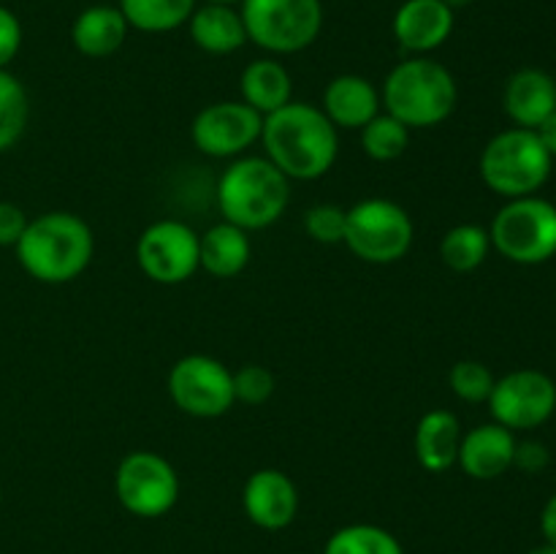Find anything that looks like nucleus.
Here are the masks:
<instances>
[{
	"label": "nucleus",
	"instance_id": "f257e3e1",
	"mask_svg": "<svg viewBox=\"0 0 556 554\" xmlns=\"http://www.w3.org/2000/svg\"><path fill=\"white\" fill-rule=\"evenodd\" d=\"M264 155L288 179L313 182L334 168L340 155V130L309 101H291L266 114L261 128Z\"/></svg>",
	"mask_w": 556,
	"mask_h": 554
},
{
	"label": "nucleus",
	"instance_id": "f03ea898",
	"mask_svg": "<svg viewBox=\"0 0 556 554\" xmlns=\"http://www.w3.org/2000/svg\"><path fill=\"white\" fill-rule=\"evenodd\" d=\"M14 250L20 266L33 280L63 286L85 275L96 255V237L79 215L52 210L27 223Z\"/></svg>",
	"mask_w": 556,
	"mask_h": 554
},
{
	"label": "nucleus",
	"instance_id": "7ed1b4c3",
	"mask_svg": "<svg viewBox=\"0 0 556 554\" xmlns=\"http://www.w3.org/2000/svg\"><path fill=\"white\" fill-rule=\"evenodd\" d=\"M215 201L223 221L253 234L275 226L286 215L291 179L266 155H239L223 168Z\"/></svg>",
	"mask_w": 556,
	"mask_h": 554
},
{
	"label": "nucleus",
	"instance_id": "20e7f679",
	"mask_svg": "<svg viewBox=\"0 0 556 554\" xmlns=\"http://www.w3.org/2000/svg\"><path fill=\"white\" fill-rule=\"evenodd\" d=\"M383 112L400 119L410 130L443 125L459 103L454 74L429 54L405 58L396 63L380 87Z\"/></svg>",
	"mask_w": 556,
	"mask_h": 554
},
{
	"label": "nucleus",
	"instance_id": "39448f33",
	"mask_svg": "<svg viewBox=\"0 0 556 554\" xmlns=\"http://www.w3.org/2000/svg\"><path fill=\"white\" fill-rule=\"evenodd\" d=\"M554 158L530 128H508L492 136L481 152V179L503 199L535 196L552 177Z\"/></svg>",
	"mask_w": 556,
	"mask_h": 554
},
{
	"label": "nucleus",
	"instance_id": "423d86ee",
	"mask_svg": "<svg viewBox=\"0 0 556 554\" xmlns=\"http://www.w3.org/2000/svg\"><path fill=\"white\" fill-rule=\"evenodd\" d=\"M413 239H416V226L410 212L400 201L369 196L348 206L342 244L364 264H396L410 253Z\"/></svg>",
	"mask_w": 556,
	"mask_h": 554
},
{
	"label": "nucleus",
	"instance_id": "0eeeda50",
	"mask_svg": "<svg viewBox=\"0 0 556 554\" xmlns=\"http://www.w3.org/2000/svg\"><path fill=\"white\" fill-rule=\"evenodd\" d=\"M239 14L248 41L275 58L304 52L324 30L320 0H242Z\"/></svg>",
	"mask_w": 556,
	"mask_h": 554
},
{
	"label": "nucleus",
	"instance_id": "6e6552de",
	"mask_svg": "<svg viewBox=\"0 0 556 554\" xmlns=\"http://www.w3.org/2000/svg\"><path fill=\"white\" fill-rule=\"evenodd\" d=\"M489 239L514 264H546L556 255V204L538 193L508 199L489 226Z\"/></svg>",
	"mask_w": 556,
	"mask_h": 554
},
{
	"label": "nucleus",
	"instance_id": "1a4fd4ad",
	"mask_svg": "<svg viewBox=\"0 0 556 554\" xmlns=\"http://www.w3.org/2000/svg\"><path fill=\"white\" fill-rule=\"evenodd\" d=\"M114 494L128 514L157 519L177 505L179 476L157 451H130L114 470Z\"/></svg>",
	"mask_w": 556,
	"mask_h": 554
},
{
	"label": "nucleus",
	"instance_id": "9d476101",
	"mask_svg": "<svg viewBox=\"0 0 556 554\" xmlns=\"http://www.w3.org/2000/svg\"><path fill=\"white\" fill-rule=\"evenodd\" d=\"M174 405L193 418H220L237 405L233 373L215 356L188 353L177 358L166 378Z\"/></svg>",
	"mask_w": 556,
	"mask_h": 554
},
{
	"label": "nucleus",
	"instance_id": "9b49d317",
	"mask_svg": "<svg viewBox=\"0 0 556 554\" xmlns=\"http://www.w3.org/2000/svg\"><path fill=\"white\" fill-rule=\"evenodd\" d=\"M136 264L157 286H182L201 269L199 234L182 221H155L136 239Z\"/></svg>",
	"mask_w": 556,
	"mask_h": 554
},
{
	"label": "nucleus",
	"instance_id": "f8f14e48",
	"mask_svg": "<svg viewBox=\"0 0 556 554\" xmlns=\"http://www.w3.org/2000/svg\"><path fill=\"white\" fill-rule=\"evenodd\" d=\"M261 128H264V117L242 98L215 101L193 117L190 139L201 155L233 161L239 155H248L250 147L261 141Z\"/></svg>",
	"mask_w": 556,
	"mask_h": 554
},
{
	"label": "nucleus",
	"instance_id": "ddd939ff",
	"mask_svg": "<svg viewBox=\"0 0 556 554\" xmlns=\"http://www.w3.org/2000/svg\"><path fill=\"white\" fill-rule=\"evenodd\" d=\"M492 418L510 432L535 429L556 411V383L541 369H514L494 380L486 400Z\"/></svg>",
	"mask_w": 556,
	"mask_h": 554
},
{
	"label": "nucleus",
	"instance_id": "4468645a",
	"mask_svg": "<svg viewBox=\"0 0 556 554\" xmlns=\"http://www.w3.org/2000/svg\"><path fill=\"white\" fill-rule=\"evenodd\" d=\"M242 508L261 530H286L299 514L296 483L277 467H261L244 481Z\"/></svg>",
	"mask_w": 556,
	"mask_h": 554
},
{
	"label": "nucleus",
	"instance_id": "2eb2a0df",
	"mask_svg": "<svg viewBox=\"0 0 556 554\" xmlns=\"http://www.w3.org/2000/svg\"><path fill=\"white\" fill-rule=\"evenodd\" d=\"M454 22V11L443 0H405L396 9L391 30L407 58H421L448 41Z\"/></svg>",
	"mask_w": 556,
	"mask_h": 554
},
{
	"label": "nucleus",
	"instance_id": "dca6fc26",
	"mask_svg": "<svg viewBox=\"0 0 556 554\" xmlns=\"http://www.w3.org/2000/svg\"><path fill=\"white\" fill-rule=\"evenodd\" d=\"M516 435L503 424H481L462 435L456 465L476 481H494L514 467Z\"/></svg>",
	"mask_w": 556,
	"mask_h": 554
},
{
	"label": "nucleus",
	"instance_id": "f3484780",
	"mask_svg": "<svg viewBox=\"0 0 556 554\" xmlns=\"http://www.w3.org/2000/svg\"><path fill=\"white\" fill-rule=\"evenodd\" d=\"M320 112L337 130H362L375 114L383 112L380 90L362 74H340L329 79Z\"/></svg>",
	"mask_w": 556,
	"mask_h": 554
},
{
	"label": "nucleus",
	"instance_id": "a211bd4d",
	"mask_svg": "<svg viewBox=\"0 0 556 554\" xmlns=\"http://www.w3.org/2000/svg\"><path fill=\"white\" fill-rule=\"evenodd\" d=\"M505 114L516 128L535 130L548 114L556 112V81L541 68H521L505 81L503 92Z\"/></svg>",
	"mask_w": 556,
	"mask_h": 554
},
{
	"label": "nucleus",
	"instance_id": "6ab92c4d",
	"mask_svg": "<svg viewBox=\"0 0 556 554\" xmlns=\"http://www.w3.org/2000/svg\"><path fill=\"white\" fill-rule=\"evenodd\" d=\"M462 435L465 432H462L459 418L445 407L424 413L416 424V435H413L418 465L429 473L451 470L459 459Z\"/></svg>",
	"mask_w": 556,
	"mask_h": 554
},
{
	"label": "nucleus",
	"instance_id": "aec40b11",
	"mask_svg": "<svg viewBox=\"0 0 556 554\" xmlns=\"http://www.w3.org/2000/svg\"><path fill=\"white\" fill-rule=\"evenodd\" d=\"M128 30L130 25L117 5H90L76 14L71 25V43L85 58L103 60L123 49Z\"/></svg>",
	"mask_w": 556,
	"mask_h": 554
},
{
	"label": "nucleus",
	"instance_id": "412c9836",
	"mask_svg": "<svg viewBox=\"0 0 556 554\" xmlns=\"http://www.w3.org/2000/svg\"><path fill=\"white\" fill-rule=\"evenodd\" d=\"M190 38L206 54H233L248 43V30L239 9L223 3L195 5L188 20Z\"/></svg>",
	"mask_w": 556,
	"mask_h": 554
},
{
	"label": "nucleus",
	"instance_id": "4be33fe9",
	"mask_svg": "<svg viewBox=\"0 0 556 554\" xmlns=\"http://www.w3.org/2000/svg\"><path fill=\"white\" fill-rule=\"evenodd\" d=\"M250 259H253V242H250V234L239 226L220 221L206 228L204 234H199L201 269L217 280L242 275Z\"/></svg>",
	"mask_w": 556,
	"mask_h": 554
},
{
	"label": "nucleus",
	"instance_id": "5701e85b",
	"mask_svg": "<svg viewBox=\"0 0 556 554\" xmlns=\"http://www.w3.org/2000/svg\"><path fill=\"white\" fill-rule=\"evenodd\" d=\"M239 92L248 106L266 117L293 101V79L280 60L261 58L244 65L242 76H239Z\"/></svg>",
	"mask_w": 556,
	"mask_h": 554
},
{
	"label": "nucleus",
	"instance_id": "b1692460",
	"mask_svg": "<svg viewBox=\"0 0 556 554\" xmlns=\"http://www.w3.org/2000/svg\"><path fill=\"white\" fill-rule=\"evenodd\" d=\"M125 22L141 33H172L188 25L195 0H117Z\"/></svg>",
	"mask_w": 556,
	"mask_h": 554
},
{
	"label": "nucleus",
	"instance_id": "393cba45",
	"mask_svg": "<svg viewBox=\"0 0 556 554\" xmlns=\"http://www.w3.org/2000/svg\"><path fill=\"white\" fill-rule=\"evenodd\" d=\"M489 250H492L489 228L478 223H459L440 239V261L459 275L476 272L489 259Z\"/></svg>",
	"mask_w": 556,
	"mask_h": 554
},
{
	"label": "nucleus",
	"instance_id": "a878e982",
	"mask_svg": "<svg viewBox=\"0 0 556 554\" xmlns=\"http://www.w3.org/2000/svg\"><path fill=\"white\" fill-rule=\"evenodd\" d=\"M358 139H362L364 155L372 158L375 163H391L400 161L410 147V128L391 117L389 112H380L358 130Z\"/></svg>",
	"mask_w": 556,
	"mask_h": 554
},
{
	"label": "nucleus",
	"instance_id": "bb28decb",
	"mask_svg": "<svg viewBox=\"0 0 556 554\" xmlns=\"http://www.w3.org/2000/svg\"><path fill=\"white\" fill-rule=\"evenodd\" d=\"M30 119V98L25 85L11 74L0 71V152H9L25 136Z\"/></svg>",
	"mask_w": 556,
	"mask_h": 554
},
{
	"label": "nucleus",
	"instance_id": "cd10ccee",
	"mask_svg": "<svg viewBox=\"0 0 556 554\" xmlns=\"http://www.w3.org/2000/svg\"><path fill=\"white\" fill-rule=\"evenodd\" d=\"M324 554H405V549L386 527L348 525L326 541Z\"/></svg>",
	"mask_w": 556,
	"mask_h": 554
},
{
	"label": "nucleus",
	"instance_id": "c85d7f7f",
	"mask_svg": "<svg viewBox=\"0 0 556 554\" xmlns=\"http://www.w3.org/2000/svg\"><path fill=\"white\" fill-rule=\"evenodd\" d=\"M494 375L492 369L483 362H476V358H462L451 367L448 373V386L462 402H470V405H478V402H486L489 394L494 389Z\"/></svg>",
	"mask_w": 556,
	"mask_h": 554
},
{
	"label": "nucleus",
	"instance_id": "c756f323",
	"mask_svg": "<svg viewBox=\"0 0 556 554\" xmlns=\"http://www.w3.org/2000/svg\"><path fill=\"white\" fill-rule=\"evenodd\" d=\"M345 215L348 210L340 204H313L304 212V231L318 244H342L345 239Z\"/></svg>",
	"mask_w": 556,
	"mask_h": 554
},
{
	"label": "nucleus",
	"instance_id": "7c9ffc66",
	"mask_svg": "<svg viewBox=\"0 0 556 554\" xmlns=\"http://www.w3.org/2000/svg\"><path fill=\"white\" fill-rule=\"evenodd\" d=\"M277 389V378L264 364H242L233 369V396L244 405H264Z\"/></svg>",
	"mask_w": 556,
	"mask_h": 554
},
{
	"label": "nucleus",
	"instance_id": "2f4dec72",
	"mask_svg": "<svg viewBox=\"0 0 556 554\" xmlns=\"http://www.w3.org/2000/svg\"><path fill=\"white\" fill-rule=\"evenodd\" d=\"M22 49V22L11 9L0 5V71L11 65V60Z\"/></svg>",
	"mask_w": 556,
	"mask_h": 554
},
{
	"label": "nucleus",
	"instance_id": "473e14b6",
	"mask_svg": "<svg viewBox=\"0 0 556 554\" xmlns=\"http://www.w3.org/2000/svg\"><path fill=\"white\" fill-rule=\"evenodd\" d=\"M30 217L14 201H0V248H16Z\"/></svg>",
	"mask_w": 556,
	"mask_h": 554
},
{
	"label": "nucleus",
	"instance_id": "72a5a7b5",
	"mask_svg": "<svg viewBox=\"0 0 556 554\" xmlns=\"http://www.w3.org/2000/svg\"><path fill=\"white\" fill-rule=\"evenodd\" d=\"M552 462V454H548L546 445L541 440H516L514 451V467H519L521 473H541L546 470V465Z\"/></svg>",
	"mask_w": 556,
	"mask_h": 554
},
{
	"label": "nucleus",
	"instance_id": "f704fd0d",
	"mask_svg": "<svg viewBox=\"0 0 556 554\" xmlns=\"http://www.w3.org/2000/svg\"><path fill=\"white\" fill-rule=\"evenodd\" d=\"M535 134H538V139L543 141V147L548 150V155L556 158V112L548 114V117L538 125Z\"/></svg>",
	"mask_w": 556,
	"mask_h": 554
},
{
	"label": "nucleus",
	"instance_id": "c9c22d12",
	"mask_svg": "<svg viewBox=\"0 0 556 554\" xmlns=\"http://www.w3.org/2000/svg\"><path fill=\"white\" fill-rule=\"evenodd\" d=\"M541 532L546 538V543H554L556 546V494L546 503L541 514Z\"/></svg>",
	"mask_w": 556,
	"mask_h": 554
},
{
	"label": "nucleus",
	"instance_id": "e433bc0d",
	"mask_svg": "<svg viewBox=\"0 0 556 554\" xmlns=\"http://www.w3.org/2000/svg\"><path fill=\"white\" fill-rule=\"evenodd\" d=\"M530 554H556V546H554V543H541V546L532 549Z\"/></svg>",
	"mask_w": 556,
	"mask_h": 554
},
{
	"label": "nucleus",
	"instance_id": "4c0bfd02",
	"mask_svg": "<svg viewBox=\"0 0 556 554\" xmlns=\"http://www.w3.org/2000/svg\"><path fill=\"white\" fill-rule=\"evenodd\" d=\"M445 5H448L451 11H456V9H465V5H470L472 0H443Z\"/></svg>",
	"mask_w": 556,
	"mask_h": 554
},
{
	"label": "nucleus",
	"instance_id": "58836bf2",
	"mask_svg": "<svg viewBox=\"0 0 556 554\" xmlns=\"http://www.w3.org/2000/svg\"><path fill=\"white\" fill-rule=\"evenodd\" d=\"M204 3H223V5H233V3H242V0H204Z\"/></svg>",
	"mask_w": 556,
	"mask_h": 554
},
{
	"label": "nucleus",
	"instance_id": "ea45409f",
	"mask_svg": "<svg viewBox=\"0 0 556 554\" xmlns=\"http://www.w3.org/2000/svg\"><path fill=\"white\" fill-rule=\"evenodd\" d=\"M0 503H3V487H0Z\"/></svg>",
	"mask_w": 556,
	"mask_h": 554
}]
</instances>
